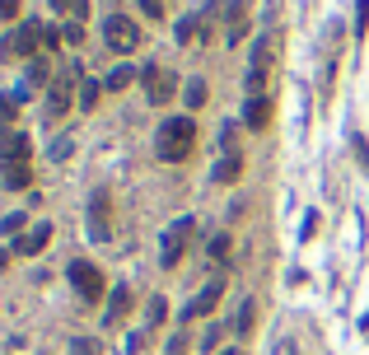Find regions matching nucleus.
Masks as SVG:
<instances>
[{
	"mask_svg": "<svg viewBox=\"0 0 369 355\" xmlns=\"http://www.w3.org/2000/svg\"><path fill=\"white\" fill-rule=\"evenodd\" d=\"M192 145H197V117H168L155 136V155L164 164H182L192 155Z\"/></svg>",
	"mask_w": 369,
	"mask_h": 355,
	"instance_id": "nucleus-1",
	"label": "nucleus"
},
{
	"mask_svg": "<svg viewBox=\"0 0 369 355\" xmlns=\"http://www.w3.org/2000/svg\"><path fill=\"white\" fill-rule=\"evenodd\" d=\"M224 19L220 5H202L197 14H187V19H178V43L182 47H206L215 38V23Z\"/></svg>",
	"mask_w": 369,
	"mask_h": 355,
	"instance_id": "nucleus-2",
	"label": "nucleus"
},
{
	"mask_svg": "<svg viewBox=\"0 0 369 355\" xmlns=\"http://www.w3.org/2000/svg\"><path fill=\"white\" fill-rule=\"evenodd\" d=\"M192 239H197V220H192V215L173 220V224L164 229V244H159V266H178L182 257H187Z\"/></svg>",
	"mask_w": 369,
	"mask_h": 355,
	"instance_id": "nucleus-3",
	"label": "nucleus"
},
{
	"mask_svg": "<svg viewBox=\"0 0 369 355\" xmlns=\"http://www.w3.org/2000/svg\"><path fill=\"white\" fill-rule=\"evenodd\" d=\"M117 234V211H112V192H94L89 197V239L94 244H112Z\"/></svg>",
	"mask_w": 369,
	"mask_h": 355,
	"instance_id": "nucleus-4",
	"label": "nucleus"
},
{
	"mask_svg": "<svg viewBox=\"0 0 369 355\" xmlns=\"http://www.w3.org/2000/svg\"><path fill=\"white\" fill-rule=\"evenodd\" d=\"M103 43L112 47V52H136V47H141V28H136V19L131 14H108V19H103Z\"/></svg>",
	"mask_w": 369,
	"mask_h": 355,
	"instance_id": "nucleus-5",
	"label": "nucleus"
},
{
	"mask_svg": "<svg viewBox=\"0 0 369 355\" xmlns=\"http://www.w3.org/2000/svg\"><path fill=\"white\" fill-rule=\"evenodd\" d=\"M38 47H43V23L28 19V23H19V28L0 43V61H10V56H28V61H33Z\"/></svg>",
	"mask_w": 369,
	"mask_h": 355,
	"instance_id": "nucleus-6",
	"label": "nucleus"
},
{
	"mask_svg": "<svg viewBox=\"0 0 369 355\" xmlns=\"http://www.w3.org/2000/svg\"><path fill=\"white\" fill-rule=\"evenodd\" d=\"M70 285L79 290V300H84V304H99L103 300V276H99V266H94V262H79V257H75V262H70Z\"/></svg>",
	"mask_w": 369,
	"mask_h": 355,
	"instance_id": "nucleus-7",
	"label": "nucleus"
},
{
	"mask_svg": "<svg viewBox=\"0 0 369 355\" xmlns=\"http://www.w3.org/2000/svg\"><path fill=\"white\" fill-rule=\"evenodd\" d=\"M141 84H145V99H150V103H168L173 94H182V89H178V75H173V70H164V66H145Z\"/></svg>",
	"mask_w": 369,
	"mask_h": 355,
	"instance_id": "nucleus-8",
	"label": "nucleus"
},
{
	"mask_svg": "<svg viewBox=\"0 0 369 355\" xmlns=\"http://www.w3.org/2000/svg\"><path fill=\"white\" fill-rule=\"evenodd\" d=\"M75 99H79V94H75V75H56L52 84H47V103H43V112H47V117H66Z\"/></svg>",
	"mask_w": 369,
	"mask_h": 355,
	"instance_id": "nucleus-9",
	"label": "nucleus"
},
{
	"mask_svg": "<svg viewBox=\"0 0 369 355\" xmlns=\"http://www.w3.org/2000/svg\"><path fill=\"white\" fill-rule=\"evenodd\" d=\"M248 23H253V14H248V0H229V5H224V19H220L224 43H229V47L243 43V38H248Z\"/></svg>",
	"mask_w": 369,
	"mask_h": 355,
	"instance_id": "nucleus-10",
	"label": "nucleus"
},
{
	"mask_svg": "<svg viewBox=\"0 0 369 355\" xmlns=\"http://www.w3.org/2000/svg\"><path fill=\"white\" fill-rule=\"evenodd\" d=\"M220 300H224V276H211L202 290H197V300L182 309V318H187V322L192 318H206V313H215V304H220Z\"/></svg>",
	"mask_w": 369,
	"mask_h": 355,
	"instance_id": "nucleus-11",
	"label": "nucleus"
},
{
	"mask_svg": "<svg viewBox=\"0 0 369 355\" xmlns=\"http://www.w3.org/2000/svg\"><path fill=\"white\" fill-rule=\"evenodd\" d=\"M28 155H33V141L23 131L0 126V164H28Z\"/></svg>",
	"mask_w": 369,
	"mask_h": 355,
	"instance_id": "nucleus-12",
	"label": "nucleus"
},
{
	"mask_svg": "<svg viewBox=\"0 0 369 355\" xmlns=\"http://www.w3.org/2000/svg\"><path fill=\"white\" fill-rule=\"evenodd\" d=\"M47 244H52V224L43 220V224H28V229L14 239V253H19V257H38Z\"/></svg>",
	"mask_w": 369,
	"mask_h": 355,
	"instance_id": "nucleus-13",
	"label": "nucleus"
},
{
	"mask_svg": "<svg viewBox=\"0 0 369 355\" xmlns=\"http://www.w3.org/2000/svg\"><path fill=\"white\" fill-rule=\"evenodd\" d=\"M243 126H248V131H267V126H271V99H267V94L248 99V108H243Z\"/></svg>",
	"mask_w": 369,
	"mask_h": 355,
	"instance_id": "nucleus-14",
	"label": "nucleus"
},
{
	"mask_svg": "<svg viewBox=\"0 0 369 355\" xmlns=\"http://www.w3.org/2000/svg\"><path fill=\"white\" fill-rule=\"evenodd\" d=\"M253 322H258V300H243V304H238V313H234V337H238V342L253 332Z\"/></svg>",
	"mask_w": 369,
	"mask_h": 355,
	"instance_id": "nucleus-15",
	"label": "nucleus"
},
{
	"mask_svg": "<svg viewBox=\"0 0 369 355\" xmlns=\"http://www.w3.org/2000/svg\"><path fill=\"white\" fill-rule=\"evenodd\" d=\"M238 173H243V159H238V155H224L220 164L211 168V182H234Z\"/></svg>",
	"mask_w": 369,
	"mask_h": 355,
	"instance_id": "nucleus-16",
	"label": "nucleus"
},
{
	"mask_svg": "<svg viewBox=\"0 0 369 355\" xmlns=\"http://www.w3.org/2000/svg\"><path fill=\"white\" fill-rule=\"evenodd\" d=\"M99 94H103V80H84V75H79V112L99 108Z\"/></svg>",
	"mask_w": 369,
	"mask_h": 355,
	"instance_id": "nucleus-17",
	"label": "nucleus"
},
{
	"mask_svg": "<svg viewBox=\"0 0 369 355\" xmlns=\"http://www.w3.org/2000/svg\"><path fill=\"white\" fill-rule=\"evenodd\" d=\"M206 99H211V89H206V80H187V84H182V103H187L192 112L202 108Z\"/></svg>",
	"mask_w": 369,
	"mask_h": 355,
	"instance_id": "nucleus-18",
	"label": "nucleus"
},
{
	"mask_svg": "<svg viewBox=\"0 0 369 355\" xmlns=\"http://www.w3.org/2000/svg\"><path fill=\"white\" fill-rule=\"evenodd\" d=\"M0 178H5V187H28L33 182L28 164H0Z\"/></svg>",
	"mask_w": 369,
	"mask_h": 355,
	"instance_id": "nucleus-19",
	"label": "nucleus"
},
{
	"mask_svg": "<svg viewBox=\"0 0 369 355\" xmlns=\"http://www.w3.org/2000/svg\"><path fill=\"white\" fill-rule=\"evenodd\" d=\"M126 309H131V290L117 285V295H112V309H108V322H122V318H126Z\"/></svg>",
	"mask_w": 369,
	"mask_h": 355,
	"instance_id": "nucleus-20",
	"label": "nucleus"
},
{
	"mask_svg": "<svg viewBox=\"0 0 369 355\" xmlns=\"http://www.w3.org/2000/svg\"><path fill=\"white\" fill-rule=\"evenodd\" d=\"M52 70H47V61H43V56H33V61H28V84H33V89H43V84H52Z\"/></svg>",
	"mask_w": 369,
	"mask_h": 355,
	"instance_id": "nucleus-21",
	"label": "nucleus"
},
{
	"mask_svg": "<svg viewBox=\"0 0 369 355\" xmlns=\"http://www.w3.org/2000/svg\"><path fill=\"white\" fill-rule=\"evenodd\" d=\"M61 14H70L75 23H84V14H89V0H52Z\"/></svg>",
	"mask_w": 369,
	"mask_h": 355,
	"instance_id": "nucleus-22",
	"label": "nucleus"
},
{
	"mask_svg": "<svg viewBox=\"0 0 369 355\" xmlns=\"http://www.w3.org/2000/svg\"><path fill=\"white\" fill-rule=\"evenodd\" d=\"M131 80H136V70H131V66H117L108 80H103V89H112V94H117V89H126Z\"/></svg>",
	"mask_w": 369,
	"mask_h": 355,
	"instance_id": "nucleus-23",
	"label": "nucleus"
},
{
	"mask_svg": "<svg viewBox=\"0 0 369 355\" xmlns=\"http://www.w3.org/2000/svg\"><path fill=\"white\" fill-rule=\"evenodd\" d=\"M164 318H168V300H159V295H155V300L145 304V322H150V327H159Z\"/></svg>",
	"mask_w": 369,
	"mask_h": 355,
	"instance_id": "nucleus-24",
	"label": "nucleus"
},
{
	"mask_svg": "<svg viewBox=\"0 0 369 355\" xmlns=\"http://www.w3.org/2000/svg\"><path fill=\"white\" fill-rule=\"evenodd\" d=\"M220 342H224V327L215 322V327H206V337H202V351H215V355H220Z\"/></svg>",
	"mask_w": 369,
	"mask_h": 355,
	"instance_id": "nucleus-25",
	"label": "nucleus"
},
{
	"mask_svg": "<svg viewBox=\"0 0 369 355\" xmlns=\"http://www.w3.org/2000/svg\"><path fill=\"white\" fill-rule=\"evenodd\" d=\"M103 346L94 342V337H75V342H70V355H99Z\"/></svg>",
	"mask_w": 369,
	"mask_h": 355,
	"instance_id": "nucleus-26",
	"label": "nucleus"
},
{
	"mask_svg": "<svg viewBox=\"0 0 369 355\" xmlns=\"http://www.w3.org/2000/svg\"><path fill=\"white\" fill-rule=\"evenodd\" d=\"M70 150H75V136H61V141L52 145V159L61 164V159H70Z\"/></svg>",
	"mask_w": 369,
	"mask_h": 355,
	"instance_id": "nucleus-27",
	"label": "nucleus"
},
{
	"mask_svg": "<svg viewBox=\"0 0 369 355\" xmlns=\"http://www.w3.org/2000/svg\"><path fill=\"white\" fill-rule=\"evenodd\" d=\"M211 257H215V262L229 257V234H215V239H211Z\"/></svg>",
	"mask_w": 369,
	"mask_h": 355,
	"instance_id": "nucleus-28",
	"label": "nucleus"
},
{
	"mask_svg": "<svg viewBox=\"0 0 369 355\" xmlns=\"http://www.w3.org/2000/svg\"><path fill=\"white\" fill-rule=\"evenodd\" d=\"M23 224H28V215H23V211H14V215H5V220H0V229H5V234H14V229H23Z\"/></svg>",
	"mask_w": 369,
	"mask_h": 355,
	"instance_id": "nucleus-29",
	"label": "nucleus"
},
{
	"mask_svg": "<svg viewBox=\"0 0 369 355\" xmlns=\"http://www.w3.org/2000/svg\"><path fill=\"white\" fill-rule=\"evenodd\" d=\"M23 14V0H0V19H19Z\"/></svg>",
	"mask_w": 369,
	"mask_h": 355,
	"instance_id": "nucleus-30",
	"label": "nucleus"
},
{
	"mask_svg": "<svg viewBox=\"0 0 369 355\" xmlns=\"http://www.w3.org/2000/svg\"><path fill=\"white\" fill-rule=\"evenodd\" d=\"M271 355H304V351H299V342H294V337H280Z\"/></svg>",
	"mask_w": 369,
	"mask_h": 355,
	"instance_id": "nucleus-31",
	"label": "nucleus"
},
{
	"mask_svg": "<svg viewBox=\"0 0 369 355\" xmlns=\"http://www.w3.org/2000/svg\"><path fill=\"white\" fill-rule=\"evenodd\" d=\"M61 38H66V33H61V28H52V23H43V47H61Z\"/></svg>",
	"mask_w": 369,
	"mask_h": 355,
	"instance_id": "nucleus-32",
	"label": "nucleus"
},
{
	"mask_svg": "<svg viewBox=\"0 0 369 355\" xmlns=\"http://www.w3.org/2000/svg\"><path fill=\"white\" fill-rule=\"evenodd\" d=\"M187 346H192V337H187V332H178L173 342H168V355H187Z\"/></svg>",
	"mask_w": 369,
	"mask_h": 355,
	"instance_id": "nucleus-33",
	"label": "nucleus"
},
{
	"mask_svg": "<svg viewBox=\"0 0 369 355\" xmlns=\"http://www.w3.org/2000/svg\"><path fill=\"white\" fill-rule=\"evenodd\" d=\"M61 33H66V43H84V23H75V19H70L66 28H61Z\"/></svg>",
	"mask_w": 369,
	"mask_h": 355,
	"instance_id": "nucleus-34",
	"label": "nucleus"
},
{
	"mask_svg": "<svg viewBox=\"0 0 369 355\" xmlns=\"http://www.w3.org/2000/svg\"><path fill=\"white\" fill-rule=\"evenodd\" d=\"M141 10H145L150 19H164V0H141Z\"/></svg>",
	"mask_w": 369,
	"mask_h": 355,
	"instance_id": "nucleus-35",
	"label": "nucleus"
},
{
	"mask_svg": "<svg viewBox=\"0 0 369 355\" xmlns=\"http://www.w3.org/2000/svg\"><path fill=\"white\" fill-rule=\"evenodd\" d=\"M369 28V0H360V19H356V33H365Z\"/></svg>",
	"mask_w": 369,
	"mask_h": 355,
	"instance_id": "nucleus-36",
	"label": "nucleus"
},
{
	"mask_svg": "<svg viewBox=\"0 0 369 355\" xmlns=\"http://www.w3.org/2000/svg\"><path fill=\"white\" fill-rule=\"evenodd\" d=\"M220 355H248V351H243V346H234V351H220Z\"/></svg>",
	"mask_w": 369,
	"mask_h": 355,
	"instance_id": "nucleus-37",
	"label": "nucleus"
},
{
	"mask_svg": "<svg viewBox=\"0 0 369 355\" xmlns=\"http://www.w3.org/2000/svg\"><path fill=\"white\" fill-rule=\"evenodd\" d=\"M5 262H10V253H5V248H0V266H5Z\"/></svg>",
	"mask_w": 369,
	"mask_h": 355,
	"instance_id": "nucleus-38",
	"label": "nucleus"
}]
</instances>
